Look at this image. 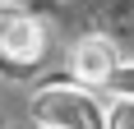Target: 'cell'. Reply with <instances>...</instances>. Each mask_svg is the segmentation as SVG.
<instances>
[{
    "mask_svg": "<svg viewBox=\"0 0 134 129\" xmlns=\"http://www.w3.org/2000/svg\"><path fill=\"white\" fill-rule=\"evenodd\" d=\"M46 51V28L19 5H0V60L14 69H32Z\"/></svg>",
    "mask_w": 134,
    "mask_h": 129,
    "instance_id": "cell-3",
    "label": "cell"
},
{
    "mask_svg": "<svg viewBox=\"0 0 134 129\" xmlns=\"http://www.w3.org/2000/svg\"><path fill=\"white\" fill-rule=\"evenodd\" d=\"M107 129H134V92L107 97Z\"/></svg>",
    "mask_w": 134,
    "mask_h": 129,
    "instance_id": "cell-4",
    "label": "cell"
},
{
    "mask_svg": "<svg viewBox=\"0 0 134 129\" xmlns=\"http://www.w3.org/2000/svg\"><path fill=\"white\" fill-rule=\"evenodd\" d=\"M120 69H125V55L116 46V37H107V32H83L69 46V74H74V83H83L93 92L111 88L120 78Z\"/></svg>",
    "mask_w": 134,
    "mask_h": 129,
    "instance_id": "cell-2",
    "label": "cell"
},
{
    "mask_svg": "<svg viewBox=\"0 0 134 129\" xmlns=\"http://www.w3.org/2000/svg\"><path fill=\"white\" fill-rule=\"evenodd\" d=\"M28 115L37 129H107V102L83 83H46L32 92Z\"/></svg>",
    "mask_w": 134,
    "mask_h": 129,
    "instance_id": "cell-1",
    "label": "cell"
}]
</instances>
